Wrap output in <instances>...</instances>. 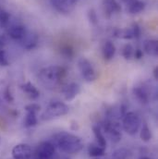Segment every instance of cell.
<instances>
[{
  "mask_svg": "<svg viewBox=\"0 0 158 159\" xmlns=\"http://www.w3.org/2000/svg\"><path fill=\"white\" fill-rule=\"evenodd\" d=\"M53 144L59 151L69 155H75L83 148L81 138L68 131H60L53 136Z\"/></svg>",
  "mask_w": 158,
  "mask_h": 159,
  "instance_id": "obj_1",
  "label": "cell"
},
{
  "mask_svg": "<svg viewBox=\"0 0 158 159\" xmlns=\"http://www.w3.org/2000/svg\"><path fill=\"white\" fill-rule=\"evenodd\" d=\"M68 70L63 66H48L39 71L38 77L41 82L48 89H56L67 77Z\"/></svg>",
  "mask_w": 158,
  "mask_h": 159,
  "instance_id": "obj_2",
  "label": "cell"
},
{
  "mask_svg": "<svg viewBox=\"0 0 158 159\" xmlns=\"http://www.w3.org/2000/svg\"><path fill=\"white\" fill-rule=\"evenodd\" d=\"M70 111L69 107L61 102V101H54L51 102L48 107L45 108V110L43 112L41 119L43 121H48L52 119H57L63 116H66Z\"/></svg>",
  "mask_w": 158,
  "mask_h": 159,
  "instance_id": "obj_3",
  "label": "cell"
},
{
  "mask_svg": "<svg viewBox=\"0 0 158 159\" xmlns=\"http://www.w3.org/2000/svg\"><path fill=\"white\" fill-rule=\"evenodd\" d=\"M101 129L106 133V137L114 143H118L121 141V128L119 123L114 119H106L100 123Z\"/></svg>",
  "mask_w": 158,
  "mask_h": 159,
  "instance_id": "obj_4",
  "label": "cell"
},
{
  "mask_svg": "<svg viewBox=\"0 0 158 159\" xmlns=\"http://www.w3.org/2000/svg\"><path fill=\"white\" fill-rule=\"evenodd\" d=\"M141 124V118L135 112H127L122 118V129L130 136H134L139 132Z\"/></svg>",
  "mask_w": 158,
  "mask_h": 159,
  "instance_id": "obj_5",
  "label": "cell"
},
{
  "mask_svg": "<svg viewBox=\"0 0 158 159\" xmlns=\"http://www.w3.org/2000/svg\"><path fill=\"white\" fill-rule=\"evenodd\" d=\"M78 68L81 77L88 82L94 81L97 78L96 71L94 70L92 63L85 57H80L78 61Z\"/></svg>",
  "mask_w": 158,
  "mask_h": 159,
  "instance_id": "obj_6",
  "label": "cell"
},
{
  "mask_svg": "<svg viewBox=\"0 0 158 159\" xmlns=\"http://www.w3.org/2000/svg\"><path fill=\"white\" fill-rule=\"evenodd\" d=\"M56 146L52 142H42L36 147L34 159H54Z\"/></svg>",
  "mask_w": 158,
  "mask_h": 159,
  "instance_id": "obj_7",
  "label": "cell"
},
{
  "mask_svg": "<svg viewBox=\"0 0 158 159\" xmlns=\"http://www.w3.org/2000/svg\"><path fill=\"white\" fill-rule=\"evenodd\" d=\"M114 36L126 40L138 39L142 34V29L138 23H133L130 27L119 30L116 29L113 33Z\"/></svg>",
  "mask_w": 158,
  "mask_h": 159,
  "instance_id": "obj_8",
  "label": "cell"
},
{
  "mask_svg": "<svg viewBox=\"0 0 158 159\" xmlns=\"http://www.w3.org/2000/svg\"><path fill=\"white\" fill-rule=\"evenodd\" d=\"M11 155L13 159H32L33 150L27 143H19L13 147Z\"/></svg>",
  "mask_w": 158,
  "mask_h": 159,
  "instance_id": "obj_9",
  "label": "cell"
},
{
  "mask_svg": "<svg viewBox=\"0 0 158 159\" xmlns=\"http://www.w3.org/2000/svg\"><path fill=\"white\" fill-rule=\"evenodd\" d=\"M132 93L136 98V100L142 105H147L150 102L151 92L144 84L135 86L132 89Z\"/></svg>",
  "mask_w": 158,
  "mask_h": 159,
  "instance_id": "obj_10",
  "label": "cell"
},
{
  "mask_svg": "<svg viewBox=\"0 0 158 159\" xmlns=\"http://www.w3.org/2000/svg\"><path fill=\"white\" fill-rule=\"evenodd\" d=\"M53 7L61 14H70L76 4V0H50Z\"/></svg>",
  "mask_w": 158,
  "mask_h": 159,
  "instance_id": "obj_11",
  "label": "cell"
},
{
  "mask_svg": "<svg viewBox=\"0 0 158 159\" xmlns=\"http://www.w3.org/2000/svg\"><path fill=\"white\" fill-rule=\"evenodd\" d=\"M7 35L15 41H20L28 33L26 27L20 23H12L7 27Z\"/></svg>",
  "mask_w": 158,
  "mask_h": 159,
  "instance_id": "obj_12",
  "label": "cell"
},
{
  "mask_svg": "<svg viewBox=\"0 0 158 159\" xmlns=\"http://www.w3.org/2000/svg\"><path fill=\"white\" fill-rule=\"evenodd\" d=\"M80 92V87L78 83L71 82L62 89V94L66 101H72Z\"/></svg>",
  "mask_w": 158,
  "mask_h": 159,
  "instance_id": "obj_13",
  "label": "cell"
},
{
  "mask_svg": "<svg viewBox=\"0 0 158 159\" xmlns=\"http://www.w3.org/2000/svg\"><path fill=\"white\" fill-rule=\"evenodd\" d=\"M39 42V37L34 33H27L26 35L20 41L21 46L26 50H33L34 49Z\"/></svg>",
  "mask_w": 158,
  "mask_h": 159,
  "instance_id": "obj_14",
  "label": "cell"
},
{
  "mask_svg": "<svg viewBox=\"0 0 158 159\" xmlns=\"http://www.w3.org/2000/svg\"><path fill=\"white\" fill-rule=\"evenodd\" d=\"M103 9H104L105 15L107 18H110L112 15L121 11V7L117 0H104Z\"/></svg>",
  "mask_w": 158,
  "mask_h": 159,
  "instance_id": "obj_15",
  "label": "cell"
},
{
  "mask_svg": "<svg viewBox=\"0 0 158 159\" xmlns=\"http://www.w3.org/2000/svg\"><path fill=\"white\" fill-rule=\"evenodd\" d=\"M116 54V46L111 41H106L102 46V55L105 60H111Z\"/></svg>",
  "mask_w": 158,
  "mask_h": 159,
  "instance_id": "obj_16",
  "label": "cell"
},
{
  "mask_svg": "<svg viewBox=\"0 0 158 159\" xmlns=\"http://www.w3.org/2000/svg\"><path fill=\"white\" fill-rule=\"evenodd\" d=\"M20 89L31 98V99H37L40 97V92L39 90L35 87L34 84H33L32 82L28 81L25 82L23 84L20 85Z\"/></svg>",
  "mask_w": 158,
  "mask_h": 159,
  "instance_id": "obj_17",
  "label": "cell"
},
{
  "mask_svg": "<svg viewBox=\"0 0 158 159\" xmlns=\"http://www.w3.org/2000/svg\"><path fill=\"white\" fill-rule=\"evenodd\" d=\"M144 51L147 55L152 57H157L158 55V42L156 39H150L144 43Z\"/></svg>",
  "mask_w": 158,
  "mask_h": 159,
  "instance_id": "obj_18",
  "label": "cell"
},
{
  "mask_svg": "<svg viewBox=\"0 0 158 159\" xmlns=\"http://www.w3.org/2000/svg\"><path fill=\"white\" fill-rule=\"evenodd\" d=\"M93 131L94 137L96 139V143L99 144L100 146L106 148V136L104 135V132L102 131L100 124L93 125Z\"/></svg>",
  "mask_w": 158,
  "mask_h": 159,
  "instance_id": "obj_19",
  "label": "cell"
},
{
  "mask_svg": "<svg viewBox=\"0 0 158 159\" xmlns=\"http://www.w3.org/2000/svg\"><path fill=\"white\" fill-rule=\"evenodd\" d=\"M144 8H145V3L141 0H134L129 4H128V11L132 15L142 12Z\"/></svg>",
  "mask_w": 158,
  "mask_h": 159,
  "instance_id": "obj_20",
  "label": "cell"
},
{
  "mask_svg": "<svg viewBox=\"0 0 158 159\" xmlns=\"http://www.w3.org/2000/svg\"><path fill=\"white\" fill-rule=\"evenodd\" d=\"M105 153H106V148L100 146L97 143H92L88 147V154L90 157H92L93 158L104 157Z\"/></svg>",
  "mask_w": 158,
  "mask_h": 159,
  "instance_id": "obj_21",
  "label": "cell"
},
{
  "mask_svg": "<svg viewBox=\"0 0 158 159\" xmlns=\"http://www.w3.org/2000/svg\"><path fill=\"white\" fill-rule=\"evenodd\" d=\"M37 114L34 112H27L24 119V127L25 128H33L35 127L38 123V119L36 117Z\"/></svg>",
  "mask_w": 158,
  "mask_h": 159,
  "instance_id": "obj_22",
  "label": "cell"
},
{
  "mask_svg": "<svg viewBox=\"0 0 158 159\" xmlns=\"http://www.w3.org/2000/svg\"><path fill=\"white\" fill-rule=\"evenodd\" d=\"M140 137L142 139V142L144 143H148L151 141L153 135H152V131L150 129V128L148 127V125L146 123H144L140 130Z\"/></svg>",
  "mask_w": 158,
  "mask_h": 159,
  "instance_id": "obj_23",
  "label": "cell"
},
{
  "mask_svg": "<svg viewBox=\"0 0 158 159\" xmlns=\"http://www.w3.org/2000/svg\"><path fill=\"white\" fill-rule=\"evenodd\" d=\"M134 48L130 43H127L123 46L122 48V57L126 59V60H131L133 59V56H134Z\"/></svg>",
  "mask_w": 158,
  "mask_h": 159,
  "instance_id": "obj_24",
  "label": "cell"
},
{
  "mask_svg": "<svg viewBox=\"0 0 158 159\" xmlns=\"http://www.w3.org/2000/svg\"><path fill=\"white\" fill-rule=\"evenodd\" d=\"M129 157V151L126 148L117 149L111 156V159H128Z\"/></svg>",
  "mask_w": 158,
  "mask_h": 159,
  "instance_id": "obj_25",
  "label": "cell"
},
{
  "mask_svg": "<svg viewBox=\"0 0 158 159\" xmlns=\"http://www.w3.org/2000/svg\"><path fill=\"white\" fill-rule=\"evenodd\" d=\"M10 22V15L7 11L4 9H0V25L2 27L7 28Z\"/></svg>",
  "mask_w": 158,
  "mask_h": 159,
  "instance_id": "obj_26",
  "label": "cell"
},
{
  "mask_svg": "<svg viewBox=\"0 0 158 159\" xmlns=\"http://www.w3.org/2000/svg\"><path fill=\"white\" fill-rule=\"evenodd\" d=\"M60 53H61L64 57H66L67 58H71V57H73V55H74V50H73V47H72V46L66 44V45H63V46L61 47Z\"/></svg>",
  "mask_w": 158,
  "mask_h": 159,
  "instance_id": "obj_27",
  "label": "cell"
},
{
  "mask_svg": "<svg viewBox=\"0 0 158 159\" xmlns=\"http://www.w3.org/2000/svg\"><path fill=\"white\" fill-rule=\"evenodd\" d=\"M9 65V60L7 54L5 49H0V66L1 67H7Z\"/></svg>",
  "mask_w": 158,
  "mask_h": 159,
  "instance_id": "obj_28",
  "label": "cell"
},
{
  "mask_svg": "<svg viewBox=\"0 0 158 159\" xmlns=\"http://www.w3.org/2000/svg\"><path fill=\"white\" fill-rule=\"evenodd\" d=\"M88 19H89V21L93 25H96L98 23V17H97L96 11L93 8H90L88 10Z\"/></svg>",
  "mask_w": 158,
  "mask_h": 159,
  "instance_id": "obj_29",
  "label": "cell"
},
{
  "mask_svg": "<svg viewBox=\"0 0 158 159\" xmlns=\"http://www.w3.org/2000/svg\"><path fill=\"white\" fill-rule=\"evenodd\" d=\"M3 97L4 99L7 102V103H12L14 101V98H13V95L11 93V91H10V88L7 86L6 87V89L4 90L3 92Z\"/></svg>",
  "mask_w": 158,
  "mask_h": 159,
  "instance_id": "obj_30",
  "label": "cell"
},
{
  "mask_svg": "<svg viewBox=\"0 0 158 159\" xmlns=\"http://www.w3.org/2000/svg\"><path fill=\"white\" fill-rule=\"evenodd\" d=\"M41 109V107H40L38 104H30V105H27L25 107V110L26 112H34L35 114H37Z\"/></svg>",
  "mask_w": 158,
  "mask_h": 159,
  "instance_id": "obj_31",
  "label": "cell"
},
{
  "mask_svg": "<svg viewBox=\"0 0 158 159\" xmlns=\"http://www.w3.org/2000/svg\"><path fill=\"white\" fill-rule=\"evenodd\" d=\"M143 57V52H142V50H141V49H136V50H134V56H133V58H135V59H142Z\"/></svg>",
  "mask_w": 158,
  "mask_h": 159,
  "instance_id": "obj_32",
  "label": "cell"
},
{
  "mask_svg": "<svg viewBox=\"0 0 158 159\" xmlns=\"http://www.w3.org/2000/svg\"><path fill=\"white\" fill-rule=\"evenodd\" d=\"M6 44H7L6 35H0V49H4Z\"/></svg>",
  "mask_w": 158,
  "mask_h": 159,
  "instance_id": "obj_33",
  "label": "cell"
},
{
  "mask_svg": "<svg viewBox=\"0 0 158 159\" xmlns=\"http://www.w3.org/2000/svg\"><path fill=\"white\" fill-rule=\"evenodd\" d=\"M153 74H154V77H155V79L157 80H158V66H156V67L154 69Z\"/></svg>",
  "mask_w": 158,
  "mask_h": 159,
  "instance_id": "obj_34",
  "label": "cell"
},
{
  "mask_svg": "<svg viewBox=\"0 0 158 159\" xmlns=\"http://www.w3.org/2000/svg\"><path fill=\"white\" fill-rule=\"evenodd\" d=\"M124 3H127V4H129L130 2H132V1H134V0H122Z\"/></svg>",
  "mask_w": 158,
  "mask_h": 159,
  "instance_id": "obj_35",
  "label": "cell"
},
{
  "mask_svg": "<svg viewBox=\"0 0 158 159\" xmlns=\"http://www.w3.org/2000/svg\"><path fill=\"white\" fill-rule=\"evenodd\" d=\"M140 159H153V158H151V157H142Z\"/></svg>",
  "mask_w": 158,
  "mask_h": 159,
  "instance_id": "obj_36",
  "label": "cell"
},
{
  "mask_svg": "<svg viewBox=\"0 0 158 159\" xmlns=\"http://www.w3.org/2000/svg\"><path fill=\"white\" fill-rule=\"evenodd\" d=\"M93 159H100L99 157H97V158H93Z\"/></svg>",
  "mask_w": 158,
  "mask_h": 159,
  "instance_id": "obj_37",
  "label": "cell"
}]
</instances>
